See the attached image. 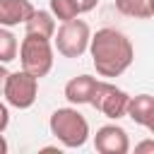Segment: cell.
I'll list each match as a JSON object with an SVG mask.
<instances>
[{"label": "cell", "mask_w": 154, "mask_h": 154, "mask_svg": "<svg viewBox=\"0 0 154 154\" xmlns=\"http://www.w3.org/2000/svg\"><path fill=\"white\" fill-rule=\"evenodd\" d=\"M89 55H91V63L96 67V75L101 77H120L135 60V48H132V41L113 29V26H103L99 29L96 34L89 36Z\"/></svg>", "instance_id": "obj_1"}, {"label": "cell", "mask_w": 154, "mask_h": 154, "mask_svg": "<svg viewBox=\"0 0 154 154\" xmlns=\"http://www.w3.org/2000/svg\"><path fill=\"white\" fill-rule=\"evenodd\" d=\"M48 128H51V135L67 149H79L87 144L89 140V123L87 118L67 106V108H55L51 113V120H48Z\"/></svg>", "instance_id": "obj_2"}, {"label": "cell", "mask_w": 154, "mask_h": 154, "mask_svg": "<svg viewBox=\"0 0 154 154\" xmlns=\"http://www.w3.org/2000/svg\"><path fill=\"white\" fill-rule=\"evenodd\" d=\"M19 63H22V70L34 75L36 79L46 77L51 70H53V46H51V38H43V36H34V34H24L19 48Z\"/></svg>", "instance_id": "obj_3"}, {"label": "cell", "mask_w": 154, "mask_h": 154, "mask_svg": "<svg viewBox=\"0 0 154 154\" xmlns=\"http://www.w3.org/2000/svg\"><path fill=\"white\" fill-rule=\"evenodd\" d=\"M89 36H91L89 24L75 17L70 22H60V26L53 31V43L63 58H79L89 48Z\"/></svg>", "instance_id": "obj_4"}, {"label": "cell", "mask_w": 154, "mask_h": 154, "mask_svg": "<svg viewBox=\"0 0 154 154\" xmlns=\"http://www.w3.org/2000/svg\"><path fill=\"white\" fill-rule=\"evenodd\" d=\"M2 96L7 101V106L12 108H19V111H26L34 106L36 96H38V79L24 70H17V72H10L7 79H5V89H2Z\"/></svg>", "instance_id": "obj_5"}, {"label": "cell", "mask_w": 154, "mask_h": 154, "mask_svg": "<svg viewBox=\"0 0 154 154\" xmlns=\"http://www.w3.org/2000/svg\"><path fill=\"white\" fill-rule=\"evenodd\" d=\"M128 91H123L120 87L106 82V79H96L94 84V91H91V99H89V106H94L99 113H103L106 118L111 120H118L125 116V108H128Z\"/></svg>", "instance_id": "obj_6"}, {"label": "cell", "mask_w": 154, "mask_h": 154, "mask_svg": "<svg viewBox=\"0 0 154 154\" xmlns=\"http://www.w3.org/2000/svg\"><path fill=\"white\" fill-rule=\"evenodd\" d=\"M94 147L99 154H128L130 152V137L120 125L108 123V125H101L96 130Z\"/></svg>", "instance_id": "obj_7"}, {"label": "cell", "mask_w": 154, "mask_h": 154, "mask_svg": "<svg viewBox=\"0 0 154 154\" xmlns=\"http://www.w3.org/2000/svg\"><path fill=\"white\" fill-rule=\"evenodd\" d=\"M36 7L31 0H0V26H17L24 24Z\"/></svg>", "instance_id": "obj_8"}, {"label": "cell", "mask_w": 154, "mask_h": 154, "mask_svg": "<svg viewBox=\"0 0 154 154\" xmlns=\"http://www.w3.org/2000/svg\"><path fill=\"white\" fill-rule=\"evenodd\" d=\"M125 116L132 118L137 125L152 130L154 125V99L149 94H137V96H130L128 99V108H125Z\"/></svg>", "instance_id": "obj_9"}, {"label": "cell", "mask_w": 154, "mask_h": 154, "mask_svg": "<svg viewBox=\"0 0 154 154\" xmlns=\"http://www.w3.org/2000/svg\"><path fill=\"white\" fill-rule=\"evenodd\" d=\"M94 84H96V77H91V75H77V77H72L65 84V99L72 106L89 103L91 91H94Z\"/></svg>", "instance_id": "obj_10"}, {"label": "cell", "mask_w": 154, "mask_h": 154, "mask_svg": "<svg viewBox=\"0 0 154 154\" xmlns=\"http://www.w3.org/2000/svg\"><path fill=\"white\" fill-rule=\"evenodd\" d=\"M53 31H55V17L48 10H34L31 17L24 22V34L53 38Z\"/></svg>", "instance_id": "obj_11"}, {"label": "cell", "mask_w": 154, "mask_h": 154, "mask_svg": "<svg viewBox=\"0 0 154 154\" xmlns=\"http://www.w3.org/2000/svg\"><path fill=\"white\" fill-rule=\"evenodd\" d=\"M116 10L132 19H149L154 14V0H116Z\"/></svg>", "instance_id": "obj_12"}, {"label": "cell", "mask_w": 154, "mask_h": 154, "mask_svg": "<svg viewBox=\"0 0 154 154\" xmlns=\"http://www.w3.org/2000/svg\"><path fill=\"white\" fill-rule=\"evenodd\" d=\"M17 48H19L17 36L7 26H0V63H5V65L12 63L17 58Z\"/></svg>", "instance_id": "obj_13"}, {"label": "cell", "mask_w": 154, "mask_h": 154, "mask_svg": "<svg viewBox=\"0 0 154 154\" xmlns=\"http://www.w3.org/2000/svg\"><path fill=\"white\" fill-rule=\"evenodd\" d=\"M58 22H70L79 14L75 0H51V10H48Z\"/></svg>", "instance_id": "obj_14"}, {"label": "cell", "mask_w": 154, "mask_h": 154, "mask_svg": "<svg viewBox=\"0 0 154 154\" xmlns=\"http://www.w3.org/2000/svg\"><path fill=\"white\" fill-rule=\"evenodd\" d=\"M10 125V111H7V103L0 101V132H5Z\"/></svg>", "instance_id": "obj_15"}, {"label": "cell", "mask_w": 154, "mask_h": 154, "mask_svg": "<svg viewBox=\"0 0 154 154\" xmlns=\"http://www.w3.org/2000/svg\"><path fill=\"white\" fill-rule=\"evenodd\" d=\"M75 5H77L79 14H82V12H91V10L99 5V0H75Z\"/></svg>", "instance_id": "obj_16"}, {"label": "cell", "mask_w": 154, "mask_h": 154, "mask_svg": "<svg viewBox=\"0 0 154 154\" xmlns=\"http://www.w3.org/2000/svg\"><path fill=\"white\" fill-rule=\"evenodd\" d=\"M10 70L5 67V63H0V96H2V89H5V79H7Z\"/></svg>", "instance_id": "obj_17"}, {"label": "cell", "mask_w": 154, "mask_h": 154, "mask_svg": "<svg viewBox=\"0 0 154 154\" xmlns=\"http://www.w3.org/2000/svg\"><path fill=\"white\" fill-rule=\"evenodd\" d=\"M135 152H154V142H152V140H149V142H142V144L135 147Z\"/></svg>", "instance_id": "obj_18"}, {"label": "cell", "mask_w": 154, "mask_h": 154, "mask_svg": "<svg viewBox=\"0 0 154 154\" xmlns=\"http://www.w3.org/2000/svg\"><path fill=\"white\" fill-rule=\"evenodd\" d=\"M7 149H10V147H7V140H5L2 132H0V154H7Z\"/></svg>", "instance_id": "obj_19"}]
</instances>
